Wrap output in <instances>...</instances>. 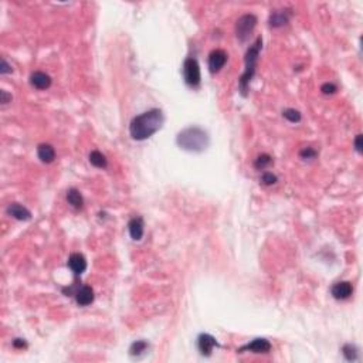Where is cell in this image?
Here are the masks:
<instances>
[{
	"mask_svg": "<svg viewBox=\"0 0 363 363\" xmlns=\"http://www.w3.org/2000/svg\"><path fill=\"white\" fill-rule=\"evenodd\" d=\"M164 122V112L157 108H153L141 115H136L129 124V134L135 141H146L162 128Z\"/></svg>",
	"mask_w": 363,
	"mask_h": 363,
	"instance_id": "6da1fadb",
	"label": "cell"
},
{
	"mask_svg": "<svg viewBox=\"0 0 363 363\" xmlns=\"http://www.w3.org/2000/svg\"><path fill=\"white\" fill-rule=\"evenodd\" d=\"M210 138L205 129L200 127H189L180 131L176 136V143L179 148L193 153H200L207 149Z\"/></svg>",
	"mask_w": 363,
	"mask_h": 363,
	"instance_id": "7a4b0ae2",
	"label": "cell"
},
{
	"mask_svg": "<svg viewBox=\"0 0 363 363\" xmlns=\"http://www.w3.org/2000/svg\"><path fill=\"white\" fill-rule=\"evenodd\" d=\"M261 49H263V38L257 37L256 42L250 46V49L246 53V58H244L246 70H244L243 75L240 77V93H241L243 97H247L250 83H251V79H253L254 74H256L257 63H258V57H260Z\"/></svg>",
	"mask_w": 363,
	"mask_h": 363,
	"instance_id": "3957f363",
	"label": "cell"
},
{
	"mask_svg": "<svg viewBox=\"0 0 363 363\" xmlns=\"http://www.w3.org/2000/svg\"><path fill=\"white\" fill-rule=\"evenodd\" d=\"M183 78L185 83L192 88H197L201 83V74H200V65L197 60L193 57L186 58L183 63Z\"/></svg>",
	"mask_w": 363,
	"mask_h": 363,
	"instance_id": "277c9868",
	"label": "cell"
},
{
	"mask_svg": "<svg viewBox=\"0 0 363 363\" xmlns=\"http://www.w3.org/2000/svg\"><path fill=\"white\" fill-rule=\"evenodd\" d=\"M257 26V17L254 15H243L237 23H235V36L238 38V42H247L249 37L251 36L253 30L256 29Z\"/></svg>",
	"mask_w": 363,
	"mask_h": 363,
	"instance_id": "5b68a950",
	"label": "cell"
},
{
	"mask_svg": "<svg viewBox=\"0 0 363 363\" xmlns=\"http://www.w3.org/2000/svg\"><path fill=\"white\" fill-rule=\"evenodd\" d=\"M227 63V53L220 49H216L209 54V70L212 74L219 72Z\"/></svg>",
	"mask_w": 363,
	"mask_h": 363,
	"instance_id": "8992f818",
	"label": "cell"
},
{
	"mask_svg": "<svg viewBox=\"0 0 363 363\" xmlns=\"http://www.w3.org/2000/svg\"><path fill=\"white\" fill-rule=\"evenodd\" d=\"M271 350V343L265 338H257L251 341L243 348L238 349V352H253V353H268Z\"/></svg>",
	"mask_w": 363,
	"mask_h": 363,
	"instance_id": "52a82bcc",
	"label": "cell"
},
{
	"mask_svg": "<svg viewBox=\"0 0 363 363\" xmlns=\"http://www.w3.org/2000/svg\"><path fill=\"white\" fill-rule=\"evenodd\" d=\"M331 294L335 299H339V301L349 299L353 294V285L350 284L349 281H339V283L332 285Z\"/></svg>",
	"mask_w": 363,
	"mask_h": 363,
	"instance_id": "ba28073f",
	"label": "cell"
},
{
	"mask_svg": "<svg viewBox=\"0 0 363 363\" xmlns=\"http://www.w3.org/2000/svg\"><path fill=\"white\" fill-rule=\"evenodd\" d=\"M219 343L216 341V338H213L212 335L209 334H200L197 338V348H199L200 353L203 356H210L213 352L214 348H217Z\"/></svg>",
	"mask_w": 363,
	"mask_h": 363,
	"instance_id": "9c48e42d",
	"label": "cell"
},
{
	"mask_svg": "<svg viewBox=\"0 0 363 363\" xmlns=\"http://www.w3.org/2000/svg\"><path fill=\"white\" fill-rule=\"evenodd\" d=\"M74 297H75V301L79 306L91 305L94 299H95L94 290L90 285H83V287L77 288V291L74 292Z\"/></svg>",
	"mask_w": 363,
	"mask_h": 363,
	"instance_id": "30bf717a",
	"label": "cell"
},
{
	"mask_svg": "<svg viewBox=\"0 0 363 363\" xmlns=\"http://www.w3.org/2000/svg\"><path fill=\"white\" fill-rule=\"evenodd\" d=\"M6 213L19 221H27L31 219V212L20 203H10L6 209Z\"/></svg>",
	"mask_w": 363,
	"mask_h": 363,
	"instance_id": "8fae6325",
	"label": "cell"
},
{
	"mask_svg": "<svg viewBox=\"0 0 363 363\" xmlns=\"http://www.w3.org/2000/svg\"><path fill=\"white\" fill-rule=\"evenodd\" d=\"M290 17H291V10L290 9H281V10H274L270 15L268 23H270L271 27L278 29V27H283L287 23L290 22Z\"/></svg>",
	"mask_w": 363,
	"mask_h": 363,
	"instance_id": "7c38bea8",
	"label": "cell"
},
{
	"mask_svg": "<svg viewBox=\"0 0 363 363\" xmlns=\"http://www.w3.org/2000/svg\"><path fill=\"white\" fill-rule=\"evenodd\" d=\"M128 230L132 240H135V241L142 240L143 233H145V223H143L142 217L141 216L132 217L128 223Z\"/></svg>",
	"mask_w": 363,
	"mask_h": 363,
	"instance_id": "4fadbf2b",
	"label": "cell"
},
{
	"mask_svg": "<svg viewBox=\"0 0 363 363\" xmlns=\"http://www.w3.org/2000/svg\"><path fill=\"white\" fill-rule=\"evenodd\" d=\"M68 267L75 275H81L87 270V260L86 257L79 253H72L68 257Z\"/></svg>",
	"mask_w": 363,
	"mask_h": 363,
	"instance_id": "5bb4252c",
	"label": "cell"
},
{
	"mask_svg": "<svg viewBox=\"0 0 363 363\" xmlns=\"http://www.w3.org/2000/svg\"><path fill=\"white\" fill-rule=\"evenodd\" d=\"M30 84L37 90H47L51 86V77L43 71H34L30 75Z\"/></svg>",
	"mask_w": 363,
	"mask_h": 363,
	"instance_id": "9a60e30c",
	"label": "cell"
},
{
	"mask_svg": "<svg viewBox=\"0 0 363 363\" xmlns=\"http://www.w3.org/2000/svg\"><path fill=\"white\" fill-rule=\"evenodd\" d=\"M37 156L43 164H51L56 159V149L50 143H40L37 146Z\"/></svg>",
	"mask_w": 363,
	"mask_h": 363,
	"instance_id": "2e32d148",
	"label": "cell"
},
{
	"mask_svg": "<svg viewBox=\"0 0 363 363\" xmlns=\"http://www.w3.org/2000/svg\"><path fill=\"white\" fill-rule=\"evenodd\" d=\"M67 201H68V205L74 209H83L84 206V199H83V194L79 193L78 189H75V187H71V189H68V192H67Z\"/></svg>",
	"mask_w": 363,
	"mask_h": 363,
	"instance_id": "e0dca14e",
	"label": "cell"
},
{
	"mask_svg": "<svg viewBox=\"0 0 363 363\" xmlns=\"http://www.w3.org/2000/svg\"><path fill=\"white\" fill-rule=\"evenodd\" d=\"M148 349H149V343L146 341H135L129 348V355L134 357H141L148 352Z\"/></svg>",
	"mask_w": 363,
	"mask_h": 363,
	"instance_id": "ac0fdd59",
	"label": "cell"
},
{
	"mask_svg": "<svg viewBox=\"0 0 363 363\" xmlns=\"http://www.w3.org/2000/svg\"><path fill=\"white\" fill-rule=\"evenodd\" d=\"M90 164L98 168V169H105L108 166V160L104 153H101L100 150H93L90 153Z\"/></svg>",
	"mask_w": 363,
	"mask_h": 363,
	"instance_id": "d6986e66",
	"label": "cell"
},
{
	"mask_svg": "<svg viewBox=\"0 0 363 363\" xmlns=\"http://www.w3.org/2000/svg\"><path fill=\"white\" fill-rule=\"evenodd\" d=\"M272 157L268 155V153H263V155H260V156L257 157L256 162H254V166H256L257 171H264V169H267L268 166L272 165Z\"/></svg>",
	"mask_w": 363,
	"mask_h": 363,
	"instance_id": "ffe728a7",
	"label": "cell"
},
{
	"mask_svg": "<svg viewBox=\"0 0 363 363\" xmlns=\"http://www.w3.org/2000/svg\"><path fill=\"white\" fill-rule=\"evenodd\" d=\"M283 116H284L285 119L292 122V124H297V122L301 121V112L297 111V109H294V108H287V109H284V111H283Z\"/></svg>",
	"mask_w": 363,
	"mask_h": 363,
	"instance_id": "44dd1931",
	"label": "cell"
},
{
	"mask_svg": "<svg viewBox=\"0 0 363 363\" xmlns=\"http://www.w3.org/2000/svg\"><path fill=\"white\" fill-rule=\"evenodd\" d=\"M342 352H343V356L346 357V360H356L357 359V349H356L355 345H345L343 348H342Z\"/></svg>",
	"mask_w": 363,
	"mask_h": 363,
	"instance_id": "7402d4cb",
	"label": "cell"
},
{
	"mask_svg": "<svg viewBox=\"0 0 363 363\" xmlns=\"http://www.w3.org/2000/svg\"><path fill=\"white\" fill-rule=\"evenodd\" d=\"M261 183L265 186H272L275 185L278 182V178L274 175V173H271V172H264L263 175H261Z\"/></svg>",
	"mask_w": 363,
	"mask_h": 363,
	"instance_id": "603a6c76",
	"label": "cell"
},
{
	"mask_svg": "<svg viewBox=\"0 0 363 363\" xmlns=\"http://www.w3.org/2000/svg\"><path fill=\"white\" fill-rule=\"evenodd\" d=\"M299 156L302 157L304 160H312V159L318 156V152L313 149V148H304V149L299 152Z\"/></svg>",
	"mask_w": 363,
	"mask_h": 363,
	"instance_id": "cb8c5ba5",
	"label": "cell"
},
{
	"mask_svg": "<svg viewBox=\"0 0 363 363\" xmlns=\"http://www.w3.org/2000/svg\"><path fill=\"white\" fill-rule=\"evenodd\" d=\"M320 91H322V94H325V95H332V94L338 91V88H336V86L332 84V83H325L324 86L320 87Z\"/></svg>",
	"mask_w": 363,
	"mask_h": 363,
	"instance_id": "d4e9b609",
	"label": "cell"
},
{
	"mask_svg": "<svg viewBox=\"0 0 363 363\" xmlns=\"http://www.w3.org/2000/svg\"><path fill=\"white\" fill-rule=\"evenodd\" d=\"M12 67L8 64V61H6V58L3 57L2 58V65H0V72L2 74H9V72H12Z\"/></svg>",
	"mask_w": 363,
	"mask_h": 363,
	"instance_id": "484cf974",
	"label": "cell"
},
{
	"mask_svg": "<svg viewBox=\"0 0 363 363\" xmlns=\"http://www.w3.org/2000/svg\"><path fill=\"white\" fill-rule=\"evenodd\" d=\"M12 101V95L8 93V91H0V102L3 104V105H6V104H9Z\"/></svg>",
	"mask_w": 363,
	"mask_h": 363,
	"instance_id": "4316f807",
	"label": "cell"
},
{
	"mask_svg": "<svg viewBox=\"0 0 363 363\" xmlns=\"http://www.w3.org/2000/svg\"><path fill=\"white\" fill-rule=\"evenodd\" d=\"M13 346L17 349H23V348H27V343L24 339H20V338H16L15 341H13Z\"/></svg>",
	"mask_w": 363,
	"mask_h": 363,
	"instance_id": "83f0119b",
	"label": "cell"
},
{
	"mask_svg": "<svg viewBox=\"0 0 363 363\" xmlns=\"http://www.w3.org/2000/svg\"><path fill=\"white\" fill-rule=\"evenodd\" d=\"M362 135H357L355 139V149L357 153H362Z\"/></svg>",
	"mask_w": 363,
	"mask_h": 363,
	"instance_id": "f1b7e54d",
	"label": "cell"
}]
</instances>
